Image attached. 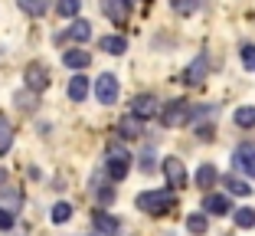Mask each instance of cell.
<instances>
[{
	"label": "cell",
	"mask_w": 255,
	"mask_h": 236,
	"mask_svg": "<svg viewBox=\"0 0 255 236\" xmlns=\"http://www.w3.org/2000/svg\"><path fill=\"white\" fill-rule=\"evenodd\" d=\"M190 118H193V105L183 99L170 102V105H164V112H160V122H164V128H180V125H187Z\"/></svg>",
	"instance_id": "obj_3"
},
{
	"label": "cell",
	"mask_w": 255,
	"mask_h": 236,
	"mask_svg": "<svg viewBox=\"0 0 255 236\" xmlns=\"http://www.w3.org/2000/svg\"><path fill=\"white\" fill-rule=\"evenodd\" d=\"M233 161H236V168H239L242 174L255 177V145H239L236 154H233Z\"/></svg>",
	"instance_id": "obj_6"
},
{
	"label": "cell",
	"mask_w": 255,
	"mask_h": 236,
	"mask_svg": "<svg viewBox=\"0 0 255 236\" xmlns=\"http://www.w3.org/2000/svg\"><path fill=\"white\" fill-rule=\"evenodd\" d=\"M131 115H137V118H154V115H160L157 108V99L154 95H134V102H131Z\"/></svg>",
	"instance_id": "obj_7"
},
{
	"label": "cell",
	"mask_w": 255,
	"mask_h": 236,
	"mask_svg": "<svg viewBox=\"0 0 255 236\" xmlns=\"http://www.w3.org/2000/svg\"><path fill=\"white\" fill-rule=\"evenodd\" d=\"M164 177L170 187H183L187 184V168L180 158H164Z\"/></svg>",
	"instance_id": "obj_5"
},
{
	"label": "cell",
	"mask_w": 255,
	"mask_h": 236,
	"mask_svg": "<svg viewBox=\"0 0 255 236\" xmlns=\"http://www.w3.org/2000/svg\"><path fill=\"white\" fill-rule=\"evenodd\" d=\"M242 66H246V69H255V46L252 43L242 46Z\"/></svg>",
	"instance_id": "obj_29"
},
{
	"label": "cell",
	"mask_w": 255,
	"mask_h": 236,
	"mask_svg": "<svg viewBox=\"0 0 255 236\" xmlns=\"http://www.w3.org/2000/svg\"><path fill=\"white\" fill-rule=\"evenodd\" d=\"M125 3H128V7H131V3H137V0H125Z\"/></svg>",
	"instance_id": "obj_33"
},
{
	"label": "cell",
	"mask_w": 255,
	"mask_h": 236,
	"mask_svg": "<svg viewBox=\"0 0 255 236\" xmlns=\"http://www.w3.org/2000/svg\"><path fill=\"white\" fill-rule=\"evenodd\" d=\"M79 7H82V0H59V3H56L59 16H75V13H79Z\"/></svg>",
	"instance_id": "obj_27"
},
{
	"label": "cell",
	"mask_w": 255,
	"mask_h": 236,
	"mask_svg": "<svg viewBox=\"0 0 255 236\" xmlns=\"http://www.w3.org/2000/svg\"><path fill=\"white\" fill-rule=\"evenodd\" d=\"M23 79H26V89H30V92H43L46 85H49V76H46V69L39 66V62L26 69V76H23Z\"/></svg>",
	"instance_id": "obj_11"
},
{
	"label": "cell",
	"mask_w": 255,
	"mask_h": 236,
	"mask_svg": "<svg viewBox=\"0 0 255 236\" xmlns=\"http://www.w3.org/2000/svg\"><path fill=\"white\" fill-rule=\"evenodd\" d=\"M105 171H108L112 181H125L128 171H131V154H128L121 145H112L108 154H105Z\"/></svg>",
	"instance_id": "obj_2"
},
{
	"label": "cell",
	"mask_w": 255,
	"mask_h": 236,
	"mask_svg": "<svg viewBox=\"0 0 255 236\" xmlns=\"http://www.w3.org/2000/svg\"><path fill=\"white\" fill-rule=\"evenodd\" d=\"M20 10L30 16H43L49 10V0H20Z\"/></svg>",
	"instance_id": "obj_21"
},
{
	"label": "cell",
	"mask_w": 255,
	"mask_h": 236,
	"mask_svg": "<svg viewBox=\"0 0 255 236\" xmlns=\"http://www.w3.org/2000/svg\"><path fill=\"white\" fill-rule=\"evenodd\" d=\"M105 16H112L115 23H125L128 20V3L125 0H105Z\"/></svg>",
	"instance_id": "obj_17"
},
{
	"label": "cell",
	"mask_w": 255,
	"mask_h": 236,
	"mask_svg": "<svg viewBox=\"0 0 255 236\" xmlns=\"http://www.w3.org/2000/svg\"><path fill=\"white\" fill-rule=\"evenodd\" d=\"M154 158H157V154H154V151L147 148V151L141 154V171H154Z\"/></svg>",
	"instance_id": "obj_31"
},
{
	"label": "cell",
	"mask_w": 255,
	"mask_h": 236,
	"mask_svg": "<svg viewBox=\"0 0 255 236\" xmlns=\"http://www.w3.org/2000/svg\"><path fill=\"white\" fill-rule=\"evenodd\" d=\"M95 95L102 105H115L118 102V76H112V72H105V76L95 79Z\"/></svg>",
	"instance_id": "obj_4"
},
{
	"label": "cell",
	"mask_w": 255,
	"mask_h": 236,
	"mask_svg": "<svg viewBox=\"0 0 255 236\" xmlns=\"http://www.w3.org/2000/svg\"><path fill=\"white\" fill-rule=\"evenodd\" d=\"M121 223L115 220L112 214H105V210H95V233L98 236H118Z\"/></svg>",
	"instance_id": "obj_10"
},
{
	"label": "cell",
	"mask_w": 255,
	"mask_h": 236,
	"mask_svg": "<svg viewBox=\"0 0 255 236\" xmlns=\"http://www.w3.org/2000/svg\"><path fill=\"white\" fill-rule=\"evenodd\" d=\"M141 131H144V125H141L137 115H125V118L118 122V135L121 138H141Z\"/></svg>",
	"instance_id": "obj_13"
},
{
	"label": "cell",
	"mask_w": 255,
	"mask_h": 236,
	"mask_svg": "<svg viewBox=\"0 0 255 236\" xmlns=\"http://www.w3.org/2000/svg\"><path fill=\"white\" fill-rule=\"evenodd\" d=\"M170 3H173V10H177V13H183V16L196 13V10L203 7V0H170Z\"/></svg>",
	"instance_id": "obj_24"
},
{
	"label": "cell",
	"mask_w": 255,
	"mask_h": 236,
	"mask_svg": "<svg viewBox=\"0 0 255 236\" xmlns=\"http://www.w3.org/2000/svg\"><path fill=\"white\" fill-rule=\"evenodd\" d=\"M69 99L72 102H85L89 99V79L85 76H72V82H69Z\"/></svg>",
	"instance_id": "obj_15"
},
{
	"label": "cell",
	"mask_w": 255,
	"mask_h": 236,
	"mask_svg": "<svg viewBox=\"0 0 255 236\" xmlns=\"http://www.w3.org/2000/svg\"><path fill=\"white\" fill-rule=\"evenodd\" d=\"M216 168H213V164H203L200 171H196V187H200V191H210L213 184H216Z\"/></svg>",
	"instance_id": "obj_18"
},
{
	"label": "cell",
	"mask_w": 255,
	"mask_h": 236,
	"mask_svg": "<svg viewBox=\"0 0 255 236\" xmlns=\"http://www.w3.org/2000/svg\"><path fill=\"white\" fill-rule=\"evenodd\" d=\"M10 145H13V128H10V122L0 115V154H7Z\"/></svg>",
	"instance_id": "obj_22"
},
{
	"label": "cell",
	"mask_w": 255,
	"mask_h": 236,
	"mask_svg": "<svg viewBox=\"0 0 255 236\" xmlns=\"http://www.w3.org/2000/svg\"><path fill=\"white\" fill-rule=\"evenodd\" d=\"M170 207H173V191H144V194H137V210H144V214H150V217L167 214Z\"/></svg>",
	"instance_id": "obj_1"
},
{
	"label": "cell",
	"mask_w": 255,
	"mask_h": 236,
	"mask_svg": "<svg viewBox=\"0 0 255 236\" xmlns=\"http://www.w3.org/2000/svg\"><path fill=\"white\" fill-rule=\"evenodd\" d=\"M206 227H210V223H206V217H203V214L187 217V230H190L193 236H203V233H206Z\"/></svg>",
	"instance_id": "obj_25"
},
{
	"label": "cell",
	"mask_w": 255,
	"mask_h": 236,
	"mask_svg": "<svg viewBox=\"0 0 255 236\" xmlns=\"http://www.w3.org/2000/svg\"><path fill=\"white\" fill-rule=\"evenodd\" d=\"M62 62H66L69 69H85V66L92 62V56L85 53V49H69V53L62 56Z\"/></svg>",
	"instance_id": "obj_16"
},
{
	"label": "cell",
	"mask_w": 255,
	"mask_h": 236,
	"mask_svg": "<svg viewBox=\"0 0 255 236\" xmlns=\"http://www.w3.org/2000/svg\"><path fill=\"white\" fill-rule=\"evenodd\" d=\"M16 105L20 108H36V92H33V95L30 92H20V95H16Z\"/></svg>",
	"instance_id": "obj_30"
},
{
	"label": "cell",
	"mask_w": 255,
	"mask_h": 236,
	"mask_svg": "<svg viewBox=\"0 0 255 236\" xmlns=\"http://www.w3.org/2000/svg\"><path fill=\"white\" fill-rule=\"evenodd\" d=\"M226 191L229 194H236V197H249V194H252V187H249L246 181H242V177H226Z\"/></svg>",
	"instance_id": "obj_20"
},
{
	"label": "cell",
	"mask_w": 255,
	"mask_h": 236,
	"mask_svg": "<svg viewBox=\"0 0 255 236\" xmlns=\"http://www.w3.org/2000/svg\"><path fill=\"white\" fill-rule=\"evenodd\" d=\"M236 125L239 128H255V105H242V108H236Z\"/></svg>",
	"instance_id": "obj_19"
},
{
	"label": "cell",
	"mask_w": 255,
	"mask_h": 236,
	"mask_svg": "<svg viewBox=\"0 0 255 236\" xmlns=\"http://www.w3.org/2000/svg\"><path fill=\"white\" fill-rule=\"evenodd\" d=\"M89 36H92V23L89 20H75L69 30H62V33H56V43L59 39H75V43H89Z\"/></svg>",
	"instance_id": "obj_8"
},
{
	"label": "cell",
	"mask_w": 255,
	"mask_h": 236,
	"mask_svg": "<svg viewBox=\"0 0 255 236\" xmlns=\"http://www.w3.org/2000/svg\"><path fill=\"white\" fill-rule=\"evenodd\" d=\"M49 217H53V223H69V220H72V207H69V204H56Z\"/></svg>",
	"instance_id": "obj_26"
},
{
	"label": "cell",
	"mask_w": 255,
	"mask_h": 236,
	"mask_svg": "<svg viewBox=\"0 0 255 236\" xmlns=\"http://www.w3.org/2000/svg\"><path fill=\"white\" fill-rule=\"evenodd\" d=\"M98 200H102V204H112L115 200V187H102V191H98Z\"/></svg>",
	"instance_id": "obj_32"
},
{
	"label": "cell",
	"mask_w": 255,
	"mask_h": 236,
	"mask_svg": "<svg viewBox=\"0 0 255 236\" xmlns=\"http://www.w3.org/2000/svg\"><path fill=\"white\" fill-rule=\"evenodd\" d=\"M206 69H210V59H206V53H200L193 62L187 66V72H183V82L187 85H200L203 76H206Z\"/></svg>",
	"instance_id": "obj_9"
},
{
	"label": "cell",
	"mask_w": 255,
	"mask_h": 236,
	"mask_svg": "<svg viewBox=\"0 0 255 236\" xmlns=\"http://www.w3.org/2000/svg\"><path fill=\"white\" fill-rule=\"evenodd\" d=\"M13 220H16L13 210H10V207H0V230H3V233H7L10 227H13Z\"/></svg>",
	"instance_id": "obj_28"
},
{
	"label": "cell",
	"mask_w": 255,
	"mask_h": 236,
	"mask_svg": "<svg viewBox=\"0 0 255 236\" xmlns=\"http://www.w3.org/2000/svg\"><path fill=\"white\" fill-rule=\"evenodd\" d=\"M233 220H236V227H239V230H249V227H255V210L239 207V210L233 214Z\"/></svg>",
	"instance_id": "obj_23"
},
{
	"label": "cell",
	"mask_w": 255,
	"mask_h": 236,
	"mask_svg": "<svg viewBox=\"0 0 255 236\" xmlns=\"http://www.w3.org/2000/svg\"><path fill=\"white\" fill-rule=\"evenodd\" d=\"M203 210L213 214V217H223V214H229L233 207H229V197H223V194H210V197L203 200Z\"/></svg>",
	"instance_id": "obj_12"
},
{
	"label": "cell",
	"mask_w": 255,
	"mask_h": 236,
	"mask_svg": "<svg viewBox=\"0 0 255 236\" xmlns=\"http://www.w3.org/2000/svg\"><path fill=\"white\" fill-rule=\"evenodd\" d=\"M98 49L108 53V56H121L128 49V39L125 36H102V39H98Z\"/></svg>",
	"instance_id": "obj_14"
}]
</instances>
